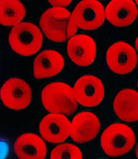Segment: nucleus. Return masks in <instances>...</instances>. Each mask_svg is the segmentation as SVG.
<instances>
[{
  "mask_svg": "<svg viewBox=\"0 0 138 159\" xmlns=\"http://www.w3.org/2000/svg\"><path fill=\"white\" fill-rule=\"evenodd\" d=\"M106 19L103 5L98 0H82L71 14L67 28L68 39L77 32V28L83 30H94L100 27Z\"/></svg>",
  "mask_w": 138,
  "mask_h": 159,
  "instance_id": "nucleus-1",
  "label": "nucleus"
},
{
  "mask_svg": "<svg viewBox=\"0 0 138 159\" xmlns=\"http://www.w3.org/2000/svg\"><path fill=\"white\" fill-rule=\"evenodd\" d=\"M43 107L49 113L72 116L78 108L73 88L63 82H52L41 92Z\"/></svg>",
  "mask_w": 138,
  "mask_h": 159,
  "instance_id": "nucleus-2",
  "label": "nucleus"
},
{
  "mask_svg": "<svg viewBox=\"0 0 138 159\" xmlns=\"http://www.w3.org/2000/svg\"><path fill=\"white\" fill-rule=\"evenodd\" d=\"M8 41L14 52L21 56L29 57L41 49L43 45V34L31 22H20L13 26Z\"/></svg>",
  "mask_w": 138,
  "mask_h": 159,
  "instance_id": "nucleus-3",
  "label": "nucleus"
},
{
  "mask_svg": "<svg viewBox=\"0 0 138 159\" xmlns=\"http://www.w3.org/2000/svg\"><path fill=\"white\" fill-rule=\"evenodd\" d=\"M136 142L135 134L126 124L113 123L106 127L101 136V147L110 157L124 155L132 150Z\"/></svg>",
  "mask_w": 138,
  "mask_h": 159,
  "instance_id": "nucleus-4",
  "label": "nucleus"
},
{
  "mask_svg": "<svg viewBox=\"0 0 138 159\" xmlns=\"http://www.w3.org/2000/svg\"><path fill=\"white\" fill-rule=\"evenodd\" d=\"M71 13L64 7L46 10L40 18V27L48 39L54 42H65Z\"/></svg>",
  "mask_w": 138,
  "mask_h": 159,
  "instance_id": "nucleus-5",
  "label": "nucleus"
},
{
  "mask_svg": "<svg viewBox=\"0 0 138 159\" xmlns=\"http://www.w3.org/2000/svg\"><path fill=\"white\" fill-rule=\"evenodd\" d=\"M0 99L7 108L23 110L31 103L32 92L29 85L20 78L7 80L0 89Z\"/></svg>",
  "mask_w": 138,
  "mask_h": 159,
  "instance_id": "nucleus-6",
  "label": "nucleus"
},
{
  "mask_svg": "<svg viewBox=\"0 0 138 159\" xmlns=\"http://www.w3.org/2000/svg\"><path fill=\"white\" fill-rule=\"evenodd\" d=\"M106 61L109 69L116 74L126 75L131 72L137 64V53L132 45L118 42L106 51Z\"/></svg>",
  "mask_w": 138,
  "mask_h": 159,
  "instance_id": "nucleus-7",
  "label": "nucleus"
},
{
  "mask_svg": "<svg viewBox=\"0 0 138 159\" xmlns=\"http://www.w3.org/2000/svg\"><path fill=\"white\" fill-rule=\"evenodd\" d=\"M78 104L82 107H96L104 98L105 89L101 80L92 75H85L76 80L73 87Z\"/></svg>",
  "mask_w": 138,
  "mask_h": 159,
  "instance_id": "nucleus-8",
  "label": "nucleus"
},
{
  "mask_svg": "<svg viewBox=\"0 0 138 159\" xmlns=\"http://www.w3.org/2000/svg\"><path fill=\"white\" fill-rule=\"evenodd\" d=\"M96 43L91 37L86 34L74 35L68 40L67 52L68 57L78 66L87 67L95 61Z\"/></svg>",
  "mask_w": 138,
  "mask_h": 159,
  "instance_id": "nucleus-9",
  "label": "nucleus"
},
{
  "mask_svg": "<svg viewBox=\"0 0 138 159\" xmlns=\"http://www.w3.org/2000/svg\"><path fill=\"white\" fill-rule=\"evenodd\" d=\"M71 122L66 116L49 113L41 119L39 131L41 137L48 143H62L70 135Z\"/></svg>",
  "mask_w": 138,
  "mask_h": 159,
  "instance_id": "nucleus-10",
  "label": "nucleus"
},
{
  "mask_svg": "<svg viewBox=\"0 0 138 159\" xmlns=\"http://www.w3.org/2000/svg\"><path fill=\"white\" fill-rule=\"evenodd\" d=\"M97 116L89 111L77 114L71 122L70 137L75 143H86L95 139L100 130Z\"/></svg>",
  "mask_w": 138,
  "mask_h": 159,
  "instance_id": "nucleus-11",
  "label": "nucleus"
},
{
  "mask_svg": "<svg viewBox=\"0 0 138 159\" xmlns=\"http://www.w3.org/2000/svg\"><path fill=\"white\" fill-rule=\"evenodd\" d=\"M108 22L117 27H126L136 20L138 10L133 0H111L105 9Z\"/></svg>",
  "mask_w": 138,
  "mask_h": 159,
  "instance_id": "nucleus-12",
  "label": "nucleus"
},
{
  "mask_svg": "<svg viewBox=\"0 0 138 159\" xmlns=\"http://www.w3.org/2000/svg\"><path fill=\"white\" fill-rule=\"evenodd\" d=\"M65 60L59 52L47 49L41 52L33 62V76L38 80L52 77L62 71Z\"/></svg>",
  "mask_w": 138,
  "mask_h": 159,
  "instance_id": "nucleus-13",
  "label": "nucleus"
},
{
  "mask_svg": "<svg viewBox=\"0 0 138 159\" xmlns=\"http://www.w3.org/2000/svg\"><path fill=\"white\" fill-rule=\"evenodd\" d=\"M14 150L19 159H45L47 154L44 140L33 133L20 135L15 141Z\"/></svg>",
  "mask_w": 138,
  "mask_h": 159,
  "instance_id": "nucleus-14",
  "label": "nucleus"
},
{
  "mask_svg": "<svg viewBox=\"0 0 138 159\" xmlns=\"http://www.w3.org/2000/svg\"><path fill=\"white\" fill-rule=\"evenodd\" d=\"M113 107L116 116L122 121H138V92L130 89H122L115 96Z\"/></svg>",
  "mask_w": 138,
  "mask_h": 159,
  "instance_id": "nucleus-15",
  "label": "nucleus"
},
{
  "mask_svg": "<svg viewBox=\"0 0 138 159\" xmlns=\"http://www.w3.org/2000/svg\"><path fill=\"white\" fill-rule=\"evenodd\" d=\"M26 11L19 0H0V24L15 26L22 22Z\"/></svg>",
  "mask_w": 138,
  "mask_h": 159,
  "instance_id": "nucleus-16",
  "label": "nucleus"
},
{
  "mask_svg": "<svg viewBox=\"0 0 138 159\" xmlns=\"http://www.w3.org/2000/svg\"><path fill=\"white\" fill-rule=\"evenodd\" d=\"M50 159H82L79 147L70 143L60 144L51 152Z\"/></svg>",
  "mask_w": 138,
  "mask_h": 159,
  "instance_id": "nucleus-17",
  "label": "nucleus"
},
{
  "mask_svg": "<svg viewBox=\"0 0 138 159\" xmlns=\"http://www.w3.org/2000/svg\"><path fill=\"white\" fill-rule=\"evenodd\" d=\"M10 153L9 143L5 139H0V159H7Z\"/></svg>",
  "mask_w": 138,
  "mask_h": 159,
  "instance_id": "nucleus-18",
  "label": "nucleus"
},
{
  "mask_svg": "<svg viewBox=\"0 0 138 159\" xmlns=\"http://www.w3.org/2000/svg\"><path fill=\"white\" fill-rule=\"evenodd\" d=\"M72 0H48V2L53 7H64L69 6Z\"/></svg>",
  "mask_w": 138,
  "mask_h": 159,
  "instance_id": "nucleus-19",
  "label": "nucleus"
},
{
  "mask_svg": "<svg viewBox=\"0 0 138 159\" xmlns=\"http://www.w3.org/2000/svg\"><path fill=\"white\" fill-rule=\"evenodd\" d=\"M135 48H136V51L138 53V36L136 39V42H135Z\"/></svg>",
  "mask_w": 138,
  "mask_h": 159,
  "instance_id": "nucleus-20",
  "label": "nucleus"
},
{
  "mask_svg": "<svg viewBox=\"0 0 138 159\" xmlns=\"http://www.w3.org/2000/svg\"><path fill=\"white\" fill-rule=\"evenodd\" d=\"M135 154H136V158L138 159V143H137V144H136V149H135Z\"/></svg>",
  "mask_w": 138,
  "mask_h": 159,
  "instance_id": "nucleus-21",
  "label": "nucleus"
},
{
  "mask_svg": "<svg viewBox=\"0 0 138 159\" xmlns=\"http://www.w3.org/2000/svg\"><path fill=\"white\" fill-rule=\"evenodd\" d=\"M134 2L136 3V6H138V0H134Z\"/></svg>",
  "mask_w": 138,
  "mask_h": 159,
  "instance_id": "nucleus-22",
  "label": "nucleus"
},
{
  "mask_svg": "<svg viewBox=\"0 0 138 159\" xmlns=\"http://www.w3.org/2000/svg\"><path fill=\"white\" fill-rule=\"evenodd\" d=\"M137 88H138V81H137Z\"/></svg>",
  "mask_w": 138,
  "mask_h": 159,
  "instance_id": "nucleus-23",
  "label": "nucleus"
}]
</instances>
